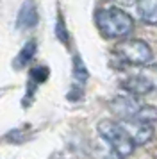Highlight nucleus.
<instances>
[{
    "mask_svg": "<svg viewBox=\"0 0 157 159\" xmlns=\"http://www.w3.org/2000/svg\"><path fill=\"white\" fill-rule=\"evenodd\" d=\"M73 77H75V80H77L78 84H84L86 80H87V77H89L87 68H86V65L82 63L80 56H75V57H73Z\"/></svg>",
    "mask_w": 157,
    "mask_h": 159,
    "instance_id": "10",
    "label": "nucleus"
},
{
    "mask_svg": "<svg viewBox=\"0 0 157 159\" xmlns=\"http://www.w3.org/2000/svg\"><path fill=\"white\" fill-rule=\"evenodd\" d=\"M114 54L120 57V61L134 66L150 65L152 59H154V52L148 47V43L143 41V39H136V38L120 41L114 47Z\"/></svg>",
    "mask_w": 157,
    "mask_h": 159,
    "instance_id": "4",
    "label": "nucleus"
},
{
    "mask_svg": "<svg viewBox=\"0 0 157 159\" xmlns=\"http://www.w3.org/2000/svg\"><path fill=\"white\" fill-rule=\"evenodd\" d=\"M95 23L102 36L109 39L127 38L134 30V20L132 16L125 13L120 7H104L95 13Z\"/></svg>",
    "mask_w": 157,
    "mask_h": 159,
    "instance_id": "1",
    "label": "nucleus"
},
{
    "mask_svg": "<svg viewBox=\"0 0 157 159\" xmlns=\"http://www.w3.org/2000/svg\"><path fill=\"white\" fill-rule=\"evenodd\" d=\"M137 15L145 23L157 25V0H136Z\"/></svg>",
    "mask_w": 157,
    "mask_h": 159,
    "instance_id": "8",
    "label": "nucleus"
},
{
    "mask_svg": "<svg viewBox=\"0 0 157 159\" xmlns=\"http://www.w3.org/2000/svg\"><path fill=\"white\" fill-rule=\"evenodd\" d=\"M48 75H50V70L48 66H34L30 70V80H34L36 84H41V82H47L48 80Z\"/></svg>",
    "mask_w": 157,
    "mask_h": 159,
    "instance_id": "12",
    "label": "nucleus"
},
{
    "mask_svg": "<svg viewBox=\"0 0 157 159\" xmlns=\"http://www.w3.org/2000/svg\"><path fill=\"white\" fill-rule=\"evenodd\" d=\"M121 88L127 89L130 95H146L157 89V65H145L141 72L134 73L121 80Z\"/></svg>",
    "mask_w": 157,
    "mask_h": 159,
    "instance_id": "5",
    "label": "nucleus"
},
{
    "mask_svg": "<svg viewBox=\"0 0 157 159\" xmlns=\"http://www.w3.org/2000/svg\"><path fill=\"white\" fill-rule=\"evenodd\" d=\"M100 138L105 141L111 148H113L118 156H130L134 152L136 145L127 134V130L123 129V125L120 122L114 120H102L96 125Z\"/></svg>",
    "mask_w": 157,
    "mask_h": 159,
    "instance_id": "2",
    "label": "nucleus"
},
{
    "mask_svg": "<svg viewBox=\"0 0 157 159\" xmlns=\"http://www.w3.org/2000/svg\"><path fill=\"white\" fill-rule=\"evenodd\" d=\"M39 22V13H38V6L34 0H25L23 6L18 11V18H16V27L20 30H29L34 29Z\"/></svg>",
    "mask_w": 157,
    "mask_h": 159,
    "instance_id": "7",
    "label": "nucleus"
},
{
    "mask_svg": "<svg viewBox=\"0 0 157 159\" xmlns=\"http://www.w3.org/2000/svg\"><path fill=\"white\" fill-rule=\"evenodd\" d=\"M120 123L123 125V129L127 130V134L134 141L136 147L148 143L154 136V127H152L150 122L137 120V118H127V120H120Z\"/></svg>",
    "mask_w": 157,
    "mask_h": 159,
    "instance_id": "6",
    "label": "nucleus"
},
{
    "mask_svg": "<svg viewBox=\"0 0 157 159\" xmlns=\"http://www.w3.org/2000/svg\"><path fill=\"white\" fill-rule=\"evenodd\" d=\"M36 56V41L34 39H30L27 43L21 47V50L18 52V56L13 59V68L14 70H23V68H27L29 63L34 59Z\"/></svg>",
    "mask_w": 157,
    "mask_h": 159,
    "instance_id": "9",
    "label": "nucleus"
},
{
    "mask_svg": "<svg viewBox=\"0 0 157 159\" xmlns=\"http://www.w3.org/2000/svg\"><path fill=\"white\" fill-rule=\"evenodd\" d=\"M56 38L61 41L63 45H70V36H68V29H66V23L63 20V15L59 13L57 16V22H56Z\"/></svg>",
    "mask_w": 157,
    "mask_h": 159,
    "instance_id": "11",
    "label": "nucleus"
},
{
    "mask_svg": "<svg viewBox=\"0 0 157 159\" xmlns=\"http://www.w3.org/2000/svg\"><path fill=\"white\" fill-rule=\"evenodd\" d=\"M111 111L118 116L120 120H127V118H137V120H145V122H152L157 118V109L145 106L143 102L136 98V95H125V97H116L111 100Z\"/></svg>",
    "mask_w": 157,
    "mask_h": 159,
    "instance_id": "3",
    "label": "nucleus"
}]
</instances>
